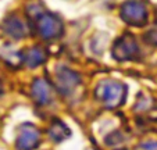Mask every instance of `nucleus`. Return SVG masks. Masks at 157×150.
Listing matches in <instances>:
<instances>
[{"mask_svg":"<svg viewBox=\"0 0 157 150\" xmlns=\"http://www.w3.org/2000/svg\"><path fill=\"white\" fill-rule=\"evenodd\" d=\"M49 135H50V138L53 139L54 142H61L70 135V131L63 122L54 121L53 125H52L50 129H49Z\"/></svg>","mask_w":157,"mask_h":150,"instance_id":"nucleus-10","label":"nucleus"},{"mask_svg":"<svg viewBox=\"0 0 157 150\" xmlns=\"http://www.w3.org/2000/svg\"><path fill=\"white\" fill-rule=\"evenodd\" d=\"M36 20V28L43 39H56L63 33V22L57 15L50 13H43L42 10H36L33 13Z\"/></svg>","mask_w":157,"mask_h":150,"instance_id":"nucleus-2","label":"nucleus"},{"mask_svg":"<svg viewBox=\"0 0 157 150\" xmlns=\"http://www.w3.org/2000/svg\"><path fill=\"white\" fill-rule=\"evenodd\" d=\"M2 29L4 31L7 36L13 39H22L28 33L27 27L22 22V20L15 17V15H9V17L4 18L3 22H2Z\"/></svg>","mask_w":157,"mask_h":150,"instance_id":"nucleus-7","label":"nucleus"},{"mask_svg":"<svg viewBox=\"0 0 157 150\" xmlns=\"http://www.w3.org/2000/svg\"><path fill=\"white\" fill-rule=\"evenodd\" d=\"M143 149L145 150H157V142H154V140L146 142V143H143Z\"/></svg>","mask_w":157,"mask_h":150,"instance_id":"nucleus-12","label":"nucleus"},{"mask_svg":"<svg viewBox=\"0 0 157 150\" xmlns=\"http://www.w3.org/2000/svg\"><path fill=\"white\" fill-rule=\"evenodd\" d=\"M96 94L107 109H117L125 102L127 88L116 81H103L98 85Z\"/></svg>","mask_w":157,"mask_h":150,"instance_id":"nucleus-1","label":"nucleus"},{"mask_svg":"<svg viewBox=\"0 0 157 150\" xmlns=\"http://www.w3.org/2000/svg\"><path fill=\"white\" fill-rule=\"evenodd\" d=\"M79 83V75L74 72L72 70H68L65 67H60L56 71V85L61 93L67 94L71 90H74Z\"/></svg>","mask_w":157,"mask_h":150,"instance_id":"nucleus-6","label":"nucleus"},{"mask_svg":"<svg viewBox=\"0 0 157 150\" xmlns=\"http://www.w3.org/2000/svg\"><path fill=\"white\" fill-rule=\"evenodd\" d=\"M145 38H146V40H147L149 43L157 44V25H154L153 28H150V29L146 32Z\"/></svg>","mask_w":157,"mask_h":150,"instance_id":"nucleus-11","label":"nucleus"},{"mask_svg":"<svg viewBox=\"0 0 157 150\" xmlns=\"http://www.w3.org/2000/svg\"><path fill=\"white\" fill-rule=\"evenodd\" d=\"M113 57L118 61H128V60H135L139 54V47L136 40L131 35L121 36L116 40L113 46Z\"/></svg>","mask_w":157,"mask_h":150,"instance_id":"nucleus-4","label":"nucleus"},{"mask_svg":"<svg viewBox=\"0 0 157 150\" xmlns=\"http://www.w3.org/2000/svg\"><path fill=\"white\" fill-rule=\"evenodd\" d=\"M22 60L28 67H38L46 60V53L40 47H32V49H29L28 52H25L22 54Z\"/></svg>","mask_w":157,"mask_h":150,"instance_id":"nucleus-9","label":"nucleus"},{"mask_svg":"<svg viewBox=\"0 0 157 150\" xmlns=\"http://www.w3.org/2000/svg\"><path fill=\"white\" fill-rule=\"evenodd\" d=\"M40 143V133L38 128L31 125V124H24L18 129L17 140L15 146L18 150H33Z\"/></svg>","mask_w":157,"mask_h":150,"instance_id":"nucleus-5","label":"nucleus"},{"mask_svg":"<svg viewBox=\"0 0 157 150\" xmlns=\"http://www.w3.org/2000/svg\"><path fill=\"white\" fill-rule=\"evenodd\" d=\"M121 18L129 25L143 27L147 21V9L142 0H128L121 7Z\"/></svg>","mask_w":157,"mask_h":150,"instance_id":"nucleus-3","label":"nucleus"},{"mask_svg":"<svg viewBox=\"0 0 157 150\" xmlns=\"http://www.w3.org/2000/svg\"><path fill=\"white\" fill-rule=\"evenodd\" d=\"M32 97L39 106H46L52 100V89L43 79H36L32 85Z\"/></svg>","mask_w":157,"mask_h":150,"instance_id":"nucleus-8","label":"nucleus"},{"mask_svg":"<svg viewBox=\"0 0 157 150\" xmlns=\"http://www.w3.org/2000/svg\"><path fill=\"white\" fill-rule=\"evenodd\" d=\"M0 92H2V86H0Z\"/></svg>","mask_w":157,"mask_h":150,"instance_id":"nucleus-13","label":"nucleus"}]
</instances>
